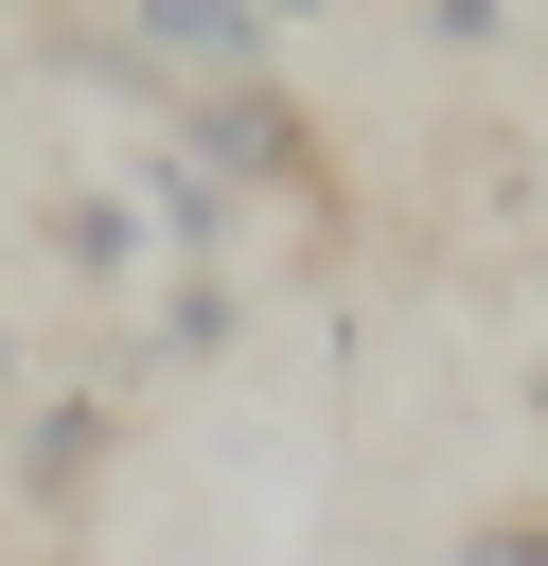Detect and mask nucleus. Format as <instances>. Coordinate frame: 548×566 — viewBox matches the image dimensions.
Segmentation results:
<instances>
[{"label":"nucleus","mask_w":548,"mask_h":566,"mask_svg":"<svg viewBox=\"0 0 548 566\" xmlns=\"http://www.w3.org/2000/svg\"><path fill=\"white\" fill-rule=\"evenodd\" d=\"M141 142H177V159H212L247 212H336V159H318V106L283 88V71H247V88H194L177 124H141Z\"/></svg>","instance_id":"nucleus-1"},{"label":"nucleus","mask_w":548,"mask_h":566,"mask_svg":"<svg viewBox=\"0 0 548 566\" xmlns=\"http://www.w3.org/2000/svg\"><path fill=\"white\" fill-rule=\"evenodd\" d=\"M0 424H18V442H0L18 513H88V495H106V460H124V407H106V389H18Z\"/></svg>","instance_id":"nucleus-2"},{"label":"nucleus","mask_w":548,"mask_h":566,"mask_svg":"<svg viewBox=\"0 0 548 566\" xmlns=\"http://www.w3.org/2000/svg\"><path fill=\"white\" fill-rule=\"evenodd\" d=\"M124 212H141V248H177V283H230V248H247V195L212 159H177V142L124 159Z\"/></svg>","instance_id":"nucleus-3"},{"label":"nucleus","mask_w":548,"mask_h":566,"mask_svg":"<svg viewBox=\"0 0 548 566\" xmlns=\"http://www.w3.org/2000/svg\"><path fill=\"white\" fill-rule=\"evenodd\" d=\"M35 248H53L71 301H141V265H159L141 212H124V177H53V195H35Z\"/></svg>","instance_id":"nucleus-4"},{"label":"nucleus","mask_w":548,"mask_h":566,"mask_svg":"<svg viewBox=\"0 0 548 566\" xmlns=\"http://www.w3.org/2000/svg\"><path fill=\"white\" fill-rule=\"evenodd\" d=\"M212 354H247V283H159L141 371H212Z\"/></svg>","instance_id":"nucleus-5"},{"label":"nucleus","mask_w":548,"mask_h":566,"mask_svg":"<svg viewBox=\"0 0 548 566\" xmlns=\"http://www.w3.org/2000/svg\"><path fill=\"white\" fill-rule=\"evenodd\" d=\"M442 566H548V495H530V513H477V531H460Z\"/></svg>","instance_id":"nucleus-6"},{"label":"nucleus","mask_w":548,"mask_h":566,"mask_svg":"<svg viewBox=\"0 0 548 566\" xmlns=\"http://www.w3.org/2000/svg\"><path fill=\"white\" fill-rule=\"evenodd\" d=\"M0 407H18V336H0Z\"/></svg>","instance_id":"nucleus-7"},{"label":"nucleus","mask_w":548,"mask_h":566,"mask_svg":"<svg viewBox=\"0 0 548 566\" xmlns=\"http://www.w3.org/2000/svg\"><path fill=\"white\" fill-rule=\"evenodd\" d=\"M530 424H548V371H530Z\"/></svg>","instance_id":"nucleus-8"},{"label":"nucleus","mask_w":548,"mask_h":566,"mask_svg":"<svg viewBox=\"0 0 548 566\" xmlns=\"http://www.w3.org/2000/svg\"><path fill=\"white\" fill-rule=\"evenodd\" d=\"M53 566H88V548H53Z\"/></svg>","instance_id":"nucleus-9"}]
</instances>
